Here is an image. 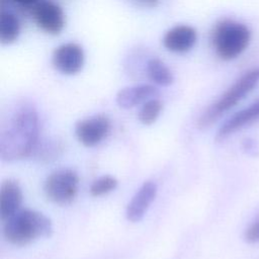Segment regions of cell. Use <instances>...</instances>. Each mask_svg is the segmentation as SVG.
<instances>
[{
	"mask_svg": "<svg viewBox=\"0 0 259 259\" xmlns=\"http://www.w3.org/2000/svg\"><path fill=\"white\" fill-rule=\"evenodd\" d=\"M163 108L162 102L157 98H151L144 102L142 108L139 111V120L145 124L150 125L154 123L160 115Z\"/></svg>",
	"mask_w": 259,
	"mask_h": 259,
	"instance_id": "2e32d148",
	"label": "cell"
},
{
	"mask_svg": "<svg viewBox=\"0 0 259 259\" xmlns=\"http://www.w3.org/2000/svg\"><path fill=\"white\" fill-rule=\"evenodd\" d=\"M259 119V99L246 108L232 115L218 131L215 139L223 141L235 132L257 121Z\"/></svg>",
	"mask_w": 259,
	"mask_h": 259,
	"instance_id": "8fae6325",
	"label": "cell"
},
{
	"mask_svg": "<svg viewBox=\"0 0 259 259\" xmlns=\"http://www.w3.org/2000/svg\"><path fill=\"white\" fill-rule=\"evenodd\" d=\"M244 238L246 242L250 244H256L259 243V215L257 219L250 224V226L246 229Z\"/></svg>",
	"mask_w": 259,
	"mask_h": 259,
	"instance_id": "d6986e66",
	"label": "cell"
},
{
	"mask_svg": "<svg viewBox=\"0 0 259 259\" xmlns=\"http://www.w3.org/2000/svg\"><path fill=\"white\" fill-rule=\"evenodd\" d=\"M12 3H14L15 5H17L19 8L28 10L30 12L31 8L34 6V4L38 1V0H9Z\"/></svg>",
	"mask_w": 259,
	"mask_h": 259,
	"instance_id": "44dd1931",
	"label": "cell"
},
{
	"mask_svg": "<svg viewBox=\"0 0 259 259\" xmlns=\"http://www.w3.org/2000/svg\"><path fill=\"white\" fill-rule=\"evenodd\" d=\"M117 186V180L109 175L101 176L96 179L90 186V193L92 196H101L109 193Z\"/></svg>",
	"mask_w": 259,
	"mask_h": 259,
	"instance_id": "e0dca14e",
	"label": "cell"
},
{
	"mask_svg": "<svg viewBox=\"0 0 259 259\" xmlns=\"http://www.w3.org/2000/svg\"><path fill=\"white\" fill-rule=\"evenodd\" d=\"M19 19L11 12L2 11L0 15V41L2 45L13 44L19 35Z\"/></svg>",
	"mask_w": 259,
	"mask_h": 259,
	"instance_id": "5bb4252c",
	"label": "cell"
},
{
	"mask_svg": "<svg viewBox=\"0 0 259 259\" xmlns=\"http://www.w3.org/2000/svg\"><path fill=\"white\" fill-rule=\"evenodd\" d=\"M157 195V185L153 181H146L136 192L127 204L125 215L130 222L137 223L141 221L151 203Z\"/></svg>",
	"mask_w": 259,
	"mask_h": 259,
	"instance_id": "30bf717a",
	"label": "cell"
},
{
	"mask_svg": "<svg viewBox=\"0 0 259 259\" xmlns=\"http://www.w3.org/2000/svg\"><path fill=\"white\" fill-rule=\"evenodd\" d=\"M38 140V115L27 103L13 109L0 128V157L4 161H15L28 157Z\"/></svg>",
	"mask_w": 259,
	"mask_h": 259,
	"instance_id": "6da1fadb",
	"label": "cell"
},
{
	"mask_svg": "<svg viewBox=\"0 0 259 259\" xmlns=\"http://www.w3.org/2000/svg\"><path fill=\"white\" fill-rule=\"evenodd\" d=\"M158 93L159 91L156 87L148 84L125 87L116 94V103L119 107L128 109L151 98H155Z\"/></svg>",
	"mask_w": 259,
	"mask_h": 259,
	"instance_id": "4fadbf2b",
	"label": "cell"
},
{
	"mask_svg": "<svg viewBox=\"0 0 259 259\" xmlns=\"http://www.w3.org/2000/svg\"><path fill=\"white\" fill-rule=\"evenodd\" d=\"M62 145L58 141H47L39 148L35 147L36 156L41 161H51L56 159L62 152Z\"/></svg>",
	"mask_w": 259,
	"mask_h": 259,
	"instance_id": "ac0fdd59",
	"label": "cell"
},
{
	"mask_svg": "<svg viewBox=\"0 0 259 259\" xmlns=\"http://www.w3.org/2000/svg\"><path fill=\"white\" fill-rule=\"evenodd\" d=\"M53 225L45 214L31 210H18L5 221L3 235L7 242L15 246H25L38 238L50 237Z\"/></svg>",
	"mask_w": 259,
	"mask_h": 259,
	"instance_id": "7a4b0ae2",
	"label": "cell"
},
{
	"mask_svg": "<svg viewBox=\"0 0 259 259\" xmlns=\"http://www.w3.org/2000/svg\"><path fill=\"white\" fill-rule=\"evenodd\" d=\"M110 120L105 115H94L79 120L75 126L78 141L85 147L98 145L109 133Z\"/></svg>",
	"mask_w": 259,
	"mask_h": 259,
	"instance_id": "ba28073f",
	"label": "cell"
},
{
	"mask_svg": "<svg viewBox=\"0 0 259 259\" xmlns=\"http://www.w3.org/2000/svg\"><path fill=\"white\" fill-rule=\"evenodd\" d=\"M84 51L76 42H67L59 46L52 56L54 68L65 75L79 73L84 66Z\"/></svg>",
	"mask_w": 259,
	"mask_h": 259,
	"instance_id": "52a82bcc",
	"label": "cell"
},
{
	"mask_svg": "<svg viewBox=\"0 0 259 259\" xmlns=\"http://www.w3.org/2000/svg\"><path fill=\"white\" fill-rule=\"evenodd\" d=\"M259 82V69L251 70L241 76L221 97L209 105L197 120V127L204 130L213 124L223 114L239 103Z\"/></svg>",
	"mask_w": 259,
	"mask_h": 259,
	"instance_id": "3957f363",
	"label": "cell"
},
{
	"mask_svg": "<svg viewBox=\"0 0 259 259\" xmlns=\"http://www.w3.org/2000/svg\"><path fill=\"white\" fill-rule=\"evenodd\" d=\"M147 74L149 79L157 85L169 86L173 83L174 77L166 64L158 58H152L147 63Z\"/></svg>",
	"mask_w": 259,
	"mask_h": 259,
	"instance_id": "9a60e30c",
	"label": "cell"
},
{
	"mask_svg": "<svg viewBox=\"0 0 259 259\" xmlns=\"http://www.w3.org/2000/svg\"><path fill=\"white\" fill-rule=\"evenodd\" d=\"M134 5L141 8H155L157 7L161 0H130Z\"/></svg>",
	"mask_w": 259,
	"mask_h": 259,
	"instance_id": "ffe728a7",
	"label": "cell"
},
{
	"mask_svg": "<svg viewBox=\"0 0 259 259\" xmlns=\"http://www.w3.org/2000/svg\"><path fill=\"white\" fill-rule=\"evenodd\" d=\"M22 202V191L13 179L2 182L0 187V218L6 221L16 213Z\"/></svg>",
	"mask_w": 259,
	"mask_h": 259,
	"instance_id": "7c38bea8",
	"label": "cell"
},
{
	"mask_svg": "<svg viewBox=\"0 0 259 259\" xmlns=\"http://www.w3.org/2000/svg\"><path fill=\"white\" fill-rule=\"evenodd\" d=\"M30 13L36 25L47 33L57 35L65 27L66 16L62 7L51 0H38Z\"/></svg>",
	"mask_w": 259,
	"mask_h": 259,
	"instance_id": "8992f818",
	"label": "cell"
},
{
	"mask_svg": "<svg viewBox=\"0 0 259 259\" xmlns=\"http://www.w3.org/2000/svg\"><path fill=\"white\" fill-rule=\"evenodd\" d=\"M197 40L196 29L187 24L176 25L166 31L163 37V45L166 50L183 54L190 51Z\"/></svg>",
	"mask_w": 259,
	"mask_h": 259,
	"instance_id": "9c48e42d",
	"label": "cell"
},
{
	"mask_svg": "<svg viewBox=\"0 0 259 259\" xmlns=\"http://www.w3.org/2000/svg\"><path fill=\"white\" fill-rule=\"evenodd\" d=\"M79 177L72 169H60L46 180L44 191L47 198L57 204L71 203L78 191Z\"/></svg>",
	"mask_w": 259,
	"mask_h": 259,
	"instance_id": "5b68a950",
	"label": "cell"
},
{
	"mask_svg": "<svg viewBox=\"0 0 259 259\" xmlns=\"http://www.w3.org/2000/svg\"><path fill=\"white\" fill-rule=\"evenodd\" d=\"M251 38L249 28L231 19L221 20L211 32V44L217 56L230 61L239 57L248 47Z\"/></svg>",
	"mask_w": 259,
	"mask_h": 259,
	"instance_id": "277c9868",
	"label": "cell"
}]
</instances>
